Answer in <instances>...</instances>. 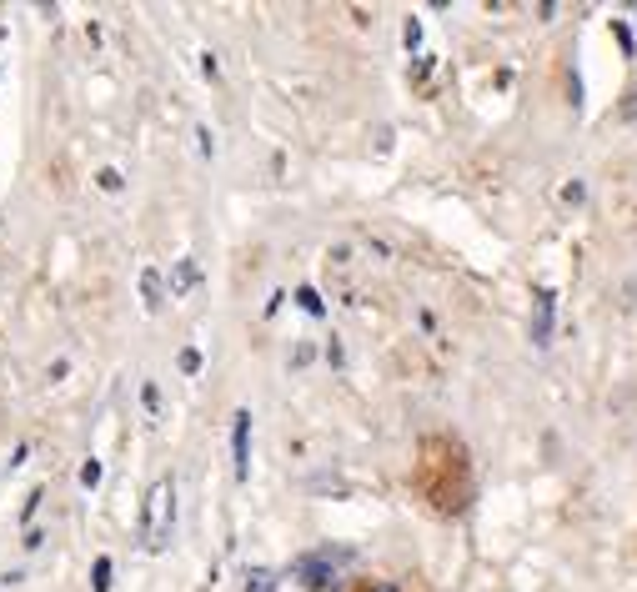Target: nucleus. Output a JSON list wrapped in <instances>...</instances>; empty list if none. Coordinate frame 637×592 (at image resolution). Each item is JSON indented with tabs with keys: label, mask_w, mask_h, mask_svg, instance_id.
I'll return each mask as SVG.
<instances>
[{
	"label": "nucleus",
	"mask_w": 637,
	"mask_h": 592,
	"mask_svg": "<svg viewBox=\"0 0 637 592\" xmlns=\"http://www.w3.org/2000/svg\"><path fill=\"white\" fill-rule=\"evenodd\" d=\"M281 572L276 567H246V592H276Z\"/></svg>",
	"instance_id": "nucleus-6"
},
{
	"label": "nucleus",
	"mask_w": 637,
	"mask_h": 592,
	"mask_svg": "<svg viewBox=\"0 0 637 592\" xmlns=\"http://www.w3.org/2000/svg\"><path fill=\"white\" fill-rule=\"evenodd\" d=\"M141 296H146V312H161L166 296H161V271H156V266L141 271Z\"/></svg>",
	"instance_id": "nucleus-5"
},
{
	"label": "nucleus",
	"mask_w": 637,
	"mask_h": 592,
	"mask_svg": "<svg viewBox=\"0 0 637 592\" xmlns=\"http://www.w3.org/2000/svg\"><path fill=\"white\" fill-rule=\"evenodd\" d=\"M231 472H236V482L251 477V412L246 407L231 412Z\"/></svg>",
	"instance_id": "nucleus-4"
},
{
	"label": "nucleus",
	"mask_w": 637,
	"mask_h": 592,
	"mask_svg": "<svg viewBox=\"0 0 637 592\" xmlns=\"http://www.w3.org/2000/svg\"><path fill=\"white\" fill-rule=\"evenodd\" d=\"M402 36H407V51H417V46H422V21H417V16H412V21H407V31H402Z\"/></svg>",
	"instance_id": "nucleus-14"
},
{
	"label": "nucleus",
	"mask_w": 637,
	"mask_h": 592,
	"mask_svg": "<svg viewBox=\"0 0 637 592\" xmlns=\"http://www.w3.org/2000/svg\"><path fill=\"white\" fill-rule=\"evenodd\" d=\"M181 372H186V377H196V372H201V352H196V347H186V352H181Z\"/></svg>",
	"instance_id": "nucleus-13"
},
{
	"label": "nucleus",
	"mask_w": 637,
	"mask_h": 592,
	"mask_svg": "<svg viewBox=\"0 0 637 592\" xmlns=\"http://www.w3.org/2000/svg\"><path fill=\"white\" fill-rule=\"evenodd\" d=\"M96 186H101V191H121L126 181H121V171H111V166H106V171L96 176Z\"/></svg>",
	"instance_id": "nucleus-11"
},
{
	"label": "nucleus",
	"mask_w": 637,
	"mask_h": 592,
	"mask_svg": "<svg viewBox=\"0 0 637 592\" xmlns=\"http://www.w3.org/2000/svg\"><path fill=\"white\" fill-rule=\"evenodd\" d=\"M552 327H557V291L552 286H537L532 291V347H547L552 342Z\"/></svg>",
	"instance_id": "nucleus-3"
},
{
	"label": "nucleus",
	"mask_w": 637,
	"mask_h": 592,
	"mask_svg": "<svg viewBox=\"0 0 637 592\" xmlns=\"http://www.w3.org/2000/svg\"><path fill=\"white\" fill-rule=\"evenodd\" d=\"M171 527H176V487L171 477H161L151 492H146V512H141V537L151 552H161L171 542Z\"/></svg>",
	"instance_id": "nucleus-2"
},
{
	"label": "nucleus",
	"mask_w": 637,
	"mask_h": 592,
	"mask_svg": "<svg viewBox=\"0 0 637 592\" xmlns=\"http://www.w3.org/2000/svg\"><path fill=\"white\" fill-rule=\"evenodd\" d=\"M612 36H617V41H622V51H627V56H632V51H637V46H632V31H627V26H622V21H617V26H612Z\"/></svg>",
	"instance_id": "nucleus-15"
},
{
	"label": "nucleus",
	"mask_w": 637,
	"mask_h": 592,
	"mask_svg": "<svg viewBox=\"0 0 637 592\" xmlns=\"http://www.w3.org/2000/svg\"><path fill=\"white\" fill-rule=\"evenodd\" d=\"M41 497H46V492H41V487H36V492H31V497H26V512H21V517H36V507H41Z\"/></svg>",
	"instance_id": "nucleus-18"
},
{
	"label": "nucleus",
	"mask_w": 637,
	"mask_h": 592,
	"mask_svg": "<svg viewBox=\"0 0 637 592\" xmlns=\"http://www.w3.org/2000/svg\"><path fill=\"white\" fill-rule=\"evenodd\" d=\"M352 562V547H311V552H301L286 572L301 582V587H311V592H332L337 582H342V567Z\"/></svg>",
	"instance_id": "nucleus-1"
},
{
	"label": "nucleus",
	"mask_w": 637,
	"mask_h": 592,
	"mask_svg": "<svg viewBox=\"0 0 637 592\" xmlns=\"http://www.w3.org/2000/svg\"><path fill=\"white\" fill-rule=\"evenodd\" d=\"M296 307H301L306 317H322V312H327V302H322V296H316L311 286H301V291H296Z\"/></svg>",
	"instance_id": "nucleus-7"
},
{
	"label": "nucleus",
	"mask_w": 637,
	"mask_h": 592,
	"mask_svg": "<svg viewBox=\"0 0 637 592\" xmlns=\"http://www.w3.org/2000/svg\"><path fill=\"white\" fill-rule=\"evenodd\" d=\"M101 472H106V467H101L96 457H91V462H81V487H96V482H101Z\"/></svg>",
	"instance_id": "nucleus-10"
},
{
	"label": "nucleus",
	"mask_w": 637,
	"mask_h": 592,
	"mask_svg": "<svg viewBox=\"0 0 637 592\" xmlns=\"http://www.w3.org/2000/svg\"><path fill=\"white\" fill-rule=\"evenodd\" d=\"M91 587H96V592H111V557H96V567H91Z\"/></svg>",
	"instance_id": "nucleus-9"
},
{
	"label": "nucleus",
	"mask_w": 637,
	"mask_h": 592,
	"mask_svg": "<svg viewBox=\"0 0 637 592\" xmlns=\"http://www.w3.org/2000/svg\"><path fill=\"white\" fill-rule=\"evenodd\" d=\"M562 201H567V206L587 201V186H582V181H567V186H562Z\"/></svg>",
	"instance_id": "nucleus-12"
},
{
	"label": "nucleus",
	"mask_w": 637,
	"mask_h": 592,
	"mask_svg": "<svg viewBox=\"0 0 637 592\" xmlns=\"http://www.w3.org/2000/svg\"><path fill=\"white\" fill-rule=\"evenodd\" d=\"M141 402H146V412H156V407H161V392H156V387H146V392H141Z\"/></svg>",
	"instance_id": "nucleus-17"
},
{
	"label": "nucleus",
	"mask_w": 637,
	"mask_h": 592,
	"mask_svg": "<svg viewBox=\"0 0 637 592\" xmlns=\"http://www.w3.org/2000/svg\"><path fill=\"white\" fill-rule=\"evenodd\" d=\"M186 286H196V261H181L176 276H171V296H181Z\"/></svg>",
	"instance_id": "nucleus-8"
},
{
	"label": "nucleus",
	"mask_w": 637,
	"mask_h": 592,
	"mask_svg": "<svg viewBox=\"0 0 637 592\" xmlns=\"http://www.w3.org/2000/svg\"><path fill=\"white\" fill-rule=\"evenodd\" d=\"M372 592H397V587H387V582H382V587H372Z\"/></svg>",
	"instance_id": "nucleus-19"
},
{
	"label": "nucleus",
	"mask_w": 637,
	"mask_h": 592,
	"mask_svg": "<svg viewBox=\"0 0 637 592\" xmlns=\"http://www.w3.org/2000/svg\"><path fill=\"white\" fill-rule=\"evenodd\" d=\"M327 362H332V367H342V362H347V357H342V342H337V337L327 342Z\"/></svg>",
	"instance_id": "nucleus-16"
}]
</instances>
